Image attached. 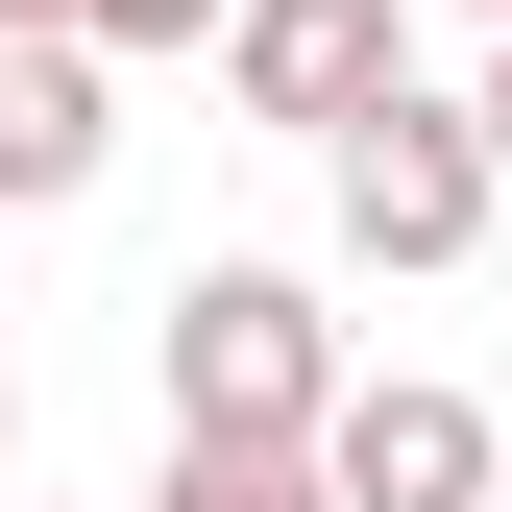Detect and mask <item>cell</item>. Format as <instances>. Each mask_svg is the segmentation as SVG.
I'll return each mask as SVG.
<instances>
[{
	"label": "cell",
	"mask_w": 512,
	"mask_h": 512,
	"mask_svg": "<svg viewBox=\"0 0 512 512\" xmlns=\"http://www.w3.org/2000/svg\"><path fill=\"white\" fill-rule=\"evenodd\" d=\"M488 196H512V171H488L464 98H366V122H342V244H366V269H464Z\"/></svg>",
	"instance_id": "2"
},
{
	"label": "cell",
	"mask_w": 512,
	"mask_h": 512,
	"mask_svg": "<svg viewBox=\"0 0 512 512\" xmlns=\"http://www.w3.org/2000/svg\"><path fill=\"white\" fill-rule=\"evenodd\" d=\"M488 512H512V488H488Z\"/></svg>",
	"instance_id": "12"
},
{
	"label": "cell",
	"mask_w": 512,
	"mask_h": 512,
	"mask_svg": "<svg viewBox=\"0 0 512 512\" xmlns=\"http://www.w3.org/2000/svg\"><path fill=\"white\" fill-rule=\"evenodd\" d=\"M464 25H512V0H464Z\"/></svg>",
	"instance_id": "10"
},
{
	"label": "cell",
	"mask_w": 512,
	"mask_h": 512,
	"mask_svg": "<svg viewBox=\"0 0 512 512\" xmlns=\"http://www.w3.org/2000/svg\"><path fill=\"white\" fill-rule=\"evenodd\" d=\"M0 25H74V0H0Z\"/></svg>",
	"instance_id": "9"
},
{
	"label": "cell",
	"mask_w": 512,
	"mask_h": 512,
	"mask_svg": "<svg viewBox=\"0 0 512 512\" xmlns=\"http://www.w3.org/2000/svg\"><path fill=\"white\" fill-rule=\"evenodd\" d=\"M220 98L293 122V147H342L366 98H415V0H244V25H220Z\"/></svg>",
	"instance_id": "3"
},
{
	"label": "cell",
	"mask_w": 512,
	"mask_h": 512,
	"mask_svg": "<svg viewBox=\"0 0 512 512\" xmlns=\"http://www.w3.org/2000/svg\"><path fill=\"white\" fill-rule=\"evenodd\" d=\"M244 0H74V49H220Z\"/></svg>",
	"instance_id": "7"
},
{
	"label": "cell",
	"mask_w": 512,
	"mask_h": 512,
	"mask_svg": "<svg viewBox=\"0 0 512 512\" xmlns=\"http://www.w3.org/2000/svg\"><path fill=\"white\" fill-rule=\"evenodd\" d=\"M342 415V317L293 269H196L171 293V439H317Z\"/></svg>",
	"instance_id": "1"
},
{
	"label": "cell",
	"mask_w": 512,
	"mask_h": 512,
	"mask_svg": "<svg viewBox=\"0 0 512 512\" xmlns=\"http://www.w3.org/2000/svg\"><path fill=\"white\" fill-rule=\"evenodd\" d=\"M0 439H25V415H0Z\"/></svg>",
	"instance_id": "11"
},
{
	"label": "cell",
	"mask_w": 512,
	"mask_h": 512,
	"mask_svg": "<svg viewBox=\"0 0 512 512\" xmlns=\"http://www.w3.org/2000/svg\"><path fill=\"white\" fill-rule=\"evenodd\" d=\"M147 512H317V439H171Z\"/></svg>",
	"instance_id": "6"
},
{
	"label": "cell",
	"mask_w": 512,
	"mask_h": 512,
	"mask_svg": "<svg viewBox=\"0 0 512 512\" xmlns=\"http://www.w3.org/2000/svg\"><path fill=\"white\" fill-rule=\"evenodd\" d=\"M98 147H122V98H98V49L74 25H0V196H98Z\"/></svg>",
	"instance_id": "5"
},
{
	"label": "cell",
	"mask_w": 512,
	"mask_h": 512,
	"mask_svg": "<svg viewBox=\"0 0 512 512\" xmlns=\"http://www.w3.org/2000/svg\"><path fill=\"white\" fill-rule=\"evenodd\" d=\"M464 122H488V171H512V25H488V98H464Z\"/></svg>",
	"instance_id": "8"
},
{
	"label": "cell",
	"mask_w": 512,
	"mask_h": 512,
	"mask_svg": "<svg viewBox=\"0 0 512 512\" xmlns=\"http://www.w3.org/2000/svg\"><path fill=\"white\" fill-rule=\"evenodd\" d=\"M488 488H512V415H464V391H415V366L317 415V512H488Z\"/></svg>",
	"instance_id": "4"
}]
</instances>
